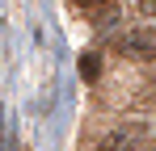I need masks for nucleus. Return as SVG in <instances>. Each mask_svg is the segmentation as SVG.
Here are the masks:
<instances>
[{"mask_svg": "<svg viewBox=\"0 0 156 151\" xmlns=\"http://www.w3.org/2000/svg\"><path fill=\"white\" fill-rule=\"evenodd\" d=\"M118 50L127 59H156V29L152 25H135L118 38Z\"/></svg>", "mask_w": 156, "mask_h": 151, "instance_id": "f257e3e1", "label": "nucleus"}, {"mask_svg": "<svg viewBox=\"0 0 156 151\" xmlns=\"http://www.w3.org/2000/svg\"><path fill=\"white\" fill-rule=\"evenodd\" d=\"M101 151H135V139H131L127 130H114V134L101 139Z\"/></svg>", "mask_w": 156, "mask_h": 151, "instance_id": "f03ea898", "label": "nucleus"}, {"mask_svg": "<svg viewBox=\"0 0 156 151\" xmlns=\"http://www.w3.org/2000/svg\"><path fill=\"white\" fill-rule=\"evenodd\" d=\"M80 76H84V80H97V76H101V55H97V50H84V55H80Z\"/></svg>", "mask_w": 156, "mask_h": 151, "instance_id": "7ed1b4c3", "label": "nucleus"}, {"mask_svg": "<svg viewBox=\"0 0 156 151\" xmlns=\"http://www.w3.org/2000/svg\"><path fill=\"white\" fill-rule=\"evenodd\" d=\"M114 0H76V8H84V13H97V8H110Z\"/></svg>", "mask_w": 156, "mask_h": 151, "instance_id": "20e7f679", "label": "nucleus"}, {"mask_svg": "<svg viewBox=\"0 0 156 151\" xmlns=\"http://www.w3.org/2000/svg\"><path fill=\"white\" fill-rule=\"evenodd\" d=\"M148 8H152V13H156V0H148Z\"/></svg>", "mask_w": 156, "mask_h": 151, "instance_id": "39448f33", "label": "nucleus"}]
</instances>
